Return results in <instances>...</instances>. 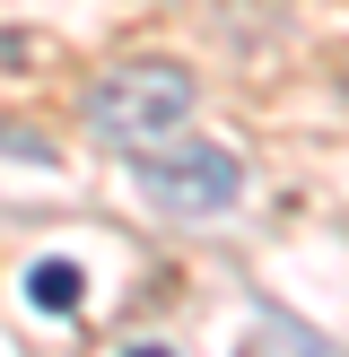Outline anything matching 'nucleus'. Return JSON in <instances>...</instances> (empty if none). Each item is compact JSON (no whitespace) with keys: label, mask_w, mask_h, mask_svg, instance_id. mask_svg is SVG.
<instances>
[{"label":"nucleus","mask_w":349,"mask_h":357,"mask_svg":"<svg viewBox=\"0 0 349 357\" xmlns=\"http://www.w3.org/2000/svg\"><path fill=\"white\" fill-rule=\"evenodd\" d=\"M192 105H201V87H192L174 61H122V70H105V79L87 87V122H96L114 149H131V157L184 139Z\"/></svg>","instance_id":"obj_1"},{"label":"nucleus","mask_w":349,"mask_h":357,"mask_svg":"<svg viewBox=\"0 0 349 357\" xmlns=\"http://www.w3.org/2000/svg\"><path fill=\"white\" fill-rule=\"evenodd\" d=\"M131 174H140V192H149L157 209H174V218H218V209L244 192L236 149H218V139H166V149L131 157Z\"/></svg>","instance_id":"obj_2"},{"label":"nucleus","mask_w":349,"mask_h":357,"mask_svg":"<svg viewBox=\"0 0 349 357\" xmlns=\"http://www.w3.org/2000/svg\"><path fill=\"white\" fill-rule=\"evenodd\" d=\"M79 288H87L79 261H35V271H27V305H44V314H70Z\"/></svg>","instance_id":"obj_3"},{"label":"nucleus","mask_w":349,"mask_h":357,"mask_svg":"<svg viewBox=\"0 0 349 357\" xmlns=\"http://www.w3.org/2000/svg\"><path fill=\"white\" fill-rule=\"evenodd\" d=\"M131 357H174V349H131Z\"/></svg>","instance_id":"obj_4"}]
</instances>
